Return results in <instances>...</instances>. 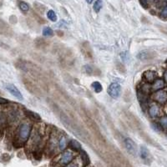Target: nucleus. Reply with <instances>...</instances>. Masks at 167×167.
Returning a JSON list of instances; mask_svg holds the SVG:
<instances>
[{
	"mask_svg": "<svg viewBox=\"0 0 167 167\" xmlns=\"http://www.w3.org/2000/svg\"><path fill=\"white\" fill-rule=\"evenodd\" d=\"M48 104H49V107L52 110V111L55 114L57 117H59L60 121L62 123V125L66 128L69 131L74 134V136L78 137L80 140H82L84 142L89 144L90 140V136H89L88 132L84 129L82 128V126H80L77 122L74 120L73 119L70 118L69 115H67L65 112L62 110L57 105L56 103L53 102L51 100L48 99Z\"/></svg>",
	"mask_w": 167,
	"mask_h": 167,
	"instance_id": "f257e3e1",
	"label": "nucleus"
},
{
	"mask_svg": "<svg viewBox=\"0 0 167 167\" xmlns=\"http://www.w3.org/2000/svg\"><path fill=\"white\" fill-rule=\"evenodd\" d=\"M75 157H76V154L74 153V151L70 150H64L63 153L60 154L59 156H57L53 160L52 165L54 167L66 166Z\"/></svg>",
	"mask_w": 167,
	"mask_h": 167,
	"instance_id": "f03ea898",
	"label": "nucleus"
},
{
	"mask_svg": "<svg viewBox=\"0 0 167 167\" xmlns=\"http://www.w3.org/2000/svg\"><path fill=\"white\" fill-rule=\"evenodd\" d=\"M32 131V125L30 123H23L19 125L18 130V138L15 140L18 142V146H22L28 141Z\"/></svg>",
	"mask_w": 167,
	"mask_h": 167,
	"instance_id": "7ed1b4c3",
	"label": "nucleus"
},
{
	"mask_svg": "<svg viewBox=\"0 0 167 167\" xmlns=\"http://www.w3.org/2000/svg\"><path fill=\"white\" fill-rule=\"evenodd\" d=\"M16 67L18 70H22L25 73L31 74L34 76H36V75L38 76L39 74V71H40V69L38 68L37 65H35L34 64L28 62V61H25L23 59L18 60V62L16 63Z\"/></svg>",
	"mask_w": 167,
	"mask_h": 167,
	"instance_id": "20e7f679",
	"label": "nucleus"
},
{
	"mask_svg": "<svg viewBox=\"0 0 167 167\" xmlns=\"http://www.w3.org/2000/svg\"><path fill=\"white\" fill-rule=\"evenodd\" d=\"M23 83H24L25 88L28 90L29 93H31L32 94H34L35 96L41 97L42 91L40 90V89L32 80H30L28 78H26V77H24L23 78Z\"/></svg>",
	"mask_w": 167,
	"mask_h": 167,
	"instance_id": "39448f33",
	"label": "nucleus"
},
{
	"mask_svg": "<svg viewBox=\"0 0 167 167\" xmlns=\"http://www.w3.org/2000/svg\"><path fill=\"white\" fill-rule=\"evenodd\" d=\"M107 93L113 99H118L121 94V86L118 83H112L109 85Z\"/></svg>",
	"mask_w": 167,
	"mask_h": 167,
	"instance_id": "423d86ee",
	"label": "nucleus"
},
{
	"mask_svg": "<svg viewBox=\"0 0 167 167\" xmlns=\"http://www.w3.org/2000/svg\"><path fill=\"white\" fill-rule=\"evenodd\" d=\"M124 144H125V149L129 152L130 155L132 156H136V154L138 152V147L136 142L130 138H125L124 140Z\"/></svg>",
	"mask_w": 167,
	"mask_h": 167,
	"instance_id": "0eeeda50",
	"label": "nucleus"
},
{
	"mask_svg": "<svg viewBox=\"0 0 167 167\" xmlns=\"http://www.w3.org/2000/svg\"><path fill=\"white\" fill-rule=\"evenodd\" d=\"M4 88H5V90L7 91H8L13 96L17 98L18 100H23V99H24L23 95L21 94L20 91L18 90V89L14 84H4Z\"/></svg>",
	"mask_w": 167,
	"mask_h": 167,
	"instance_id": "6e6552de",
	"label": "nucleus"
},
{
	"mask_svg": "<svg viewBox=\"0 0 167 167\" xmlns=\"http://www.w3.org/2000/svg\"><path fill=\"white\" fill-rule=\"evenodd\" d=\"M80 49H81V52L83 54V55L86 59H92L93 58V51H92L91 46L89 42H84L80 46Z\"/></svg>",
	"mask_w": 167,
	"mask_h": 167,
	"instance_id": "1a4fd4ad",
	"label": "nucleus"
},
{
	"mask_svg": "<svg viewBox=\"0 0 167 167\" xmlns=\"http://www.w3.org/2000/svg\"><path fill=\"white\" fill-rule=\"evenodd\" d=\"M156 56V53L150 51V50H143L137 54V58L139 60H150V59H154Z\"/></svg>",
	"mask_w": 167,
	"mask_h": 167,
	"instance_id": "9d476101",
	"label": "nucleus"
},
{
	"mask_svg": "<svg viewBox=\"0 0 167 167\" xmlns=\"http://www.w3.org/2000/svg\"><path fill=\"white\" fill-rule=\"evenodd\" d=\"M153 100L160 104H165L167 101V93L164 90L156 91L153 94Z\"/></svg>",
	"mask_w": 167,
	"mask_h": 167,
	"instance_id": "9b49d317",
	"label": "nucleus"
},
{
	"mask_svg": "<svg viewBox=\"0 0 167 167\" xmlns=\"http://www.w3.org/2000/svg\"><path fill=\"white\" fill-rule=\"evenodd\" d=\"M83 70L84 73L86 74L87 75H100V71L99 69L95 68V67L92 66V65H90V64H86V65H84L83 66Z\"/></svg>",
	"mask_w": 167,
	"mask_h": 167,
	"instance_id": "f8f14e48",
	"label": "nucleus"
},
{
	"mask_svg": "<svg viewBox=\"0 0 167 167\" xmlns=\"http://www.w3.org/2000/svg\"><path fill=\"white\" fill-rule=\"evenodd\" d=\"M34 45L37 49L44 50V49L49 48V42L47 39H44V38H38L34 40Z\"/></svg>",
	"mask_w": 167,
	"mask_h": 167,
	"instance_id": "ddd939ff",
	"label": "nucleus"
},
{
	"mask_svg": "<svg viewBox=\"0 0 167 167\" xmlns=\"http://www.w3.org/2000/svg\"><path fill=\"white\" fill-rule=\"evenodd\" d=\"M140 157L146 163L151 161V155H150L149 150L145 147V146H140V150H139Z\"/></svg>",
	"mask_w": 167,
	"mask_h": 167,
	"instance_id": "4468645a",
	"label": "nucleus"
},
{
	"mask_svg": "<svg viewBox=\"0 0 167 167\" xmlns=\"http://www.w3.org/2000/svg\"><path fill=\"white\" fill-rule=\"evenodd\" d=\"M25 114L26 116H28V119H29L30 120H33V121H35V122H40L42 120L41 116L38 115V113L32 111V110H27V109H25Z\"/></svg>",
	"mask_w": 167,
	"mask_h": 167,
	"instance_id": "2eb2a0df",
	"label": "nucleus"
},
{
	"mask_svg": "<svg viewBox=\"0 0 167 167\" xmlns=\"http://www.w3.org/2000/svg\"><path fill=\"white\" fill-rule=\"evenodd\" d=\"M144 78L147 83H153L154 81L156 80V73L151 70L146 71L144 73Z\"/></svg>",
	"mask_w": 167,
	"mask_h": 167,
	"instance_id": "dca6fc26",
	"label": "nucleus"
},
{
	"mask_svg": "<svg viewBox=\"0 0 167 167\" xmlns=\"http://www.w3.org/2000/svg\"><path fill=\"white\" fill-rule=\"evenodd\" d=\"M165 87V82L161 79H156L153 82V84L151 86V90L155 91L161 90V89Z\"/></svg>",
	"mask_w": 167,
	"mask_h": 167,
	"instance_id": "f3484780",
	"label": "nucleus"
},
{
	"mask_svg": "<svg viewBox=\"0 0 167 167\" xmlns=\"http://www.w3.org/2000/svg\"><path fill=\"white\" fill-rule=\"evenodd\" d=\"M137 98H138V100L141 105H144L145 104H146L148 102V94L144 93L139 89L137 90Z\"/></svg>",
	"mask_w": 167,
	"mask_h": 167,
	"instance_id": "a211bd4d",
	"label": "nucleus"
},
{
	"mask_svg": "<svg viewBox=\"0 0 167 167\" xmlns=\"http://www.w3.org/2000/svg\"><path fill=\"white\" fill-rule=\"evenodd\" d=\"M69 146H70L71 150H73V151H80V150H82L81 144L76 139H71L70 141Z\"/></svg>",
	"mask_w": 167,
	"mask_h": 167,
	"instance_id": "6ab92c4d",
	"label": "nucleus"
},
{
	"mask_svg": "<svg viewBox=\"0 0 167 167\" xmlns=\"http://www.w3.org/2000/svg\"><path fill=\"white\" fill-rule=\"evenodd\" d=\"M80 159L82 160V161H83L84 166H87L88 165H90V157H89L87 152H86L85 150H80Z\"/></svg>",
	"mask_w": 167,
	"mask_h": 167,
	"instance_id": "aec40b11",
	"label": "nucleus"
},
{
	"mask_svg": "<svg viewBox=\"0 0 167 167\" xmlns=\"http://www.w3.org/2000/svg\"><path fill=\"white\" fill-rule=\"evenodd\" d=\"M160 114V109L156 104H152L149 108V115L152 118H156Z\"/></svg>",
	"mask_w": 167,
	"mask_h": 167,
	"instance_id": "412c9836",
	"label": "nucleus"
},
{
	"mask_svg": "<svg viewBox=\"0 0 167 167\" xmlns=\"http://www.w3.org/2000/svg\"><path fill=\"white\" fill-rule=\"evenodd\" d=\"M84 166V164L80 157H75L69 165H67L65 167H82Z\"/></svg>",
	"mask_w": 167,
	"mask_h": 167,
	"instance_id": "4be33fe9",
	"label": "nucleus"
},
{
	"mask_svg": "<svg viewBox=\"0 0 167 167\" xmlns=\"http://www.w3.org/2000/svg\"><path fill=\"white\" fill-rule=\"evenodd\" d=\"M34 9L36 10V13H38V14H43L46 10V6L42 4L41 3H38V2H34Z\"/></svg>",
	"mask_w": 167,
	"mask_h": 167,
	"instance_id": "5701e85b",
	"label": "nucleus"
},
{
	"mask_svg": "<svg viewBox=\"0 0 167 167\" xmlns=\"http://www.w3.org/2000/svg\"><path fill=\"white\" fill-rule=\"evenodd\" d=\"M68 146V139L66 136H63L59 139V147L60 150H64Z\"/></svg>",
	"mask_w": 167,
	"mask_h": 167,
	"instance_id": "b1692460",
	"label": "nucleus"
},
{
	"mask_svg": "<svg viewBox=\"0 0 167 167\" xmlns=\"http://www.w3.org/2000/svg\"><path fill=\"white\" fill-rule=\"evenodd\" d=\"M91 87L94 90L95 93H100L102 90H103L102 84L100 82H98V81H94V82L91 84Z\"/></svg>",
	"mask_w": 167,
	"mask_h": 167,
	"instance_id": "393cba45",
	"label": "nucleus"
},
{
	"mask_svg": "<svg viewBox=\"0 0 167 167\" xmlns=\"http://www.w3.org/2000/svg\"><path fill=\"white\" fill-rule=\"evenodd\" d=\"M18 7H19V9L23 13H27L29 10V5L26 2H24V1L18 2Z\"/></svg>",
	"mask_w": 167,
	"mask_h": 167,
	"instance_id": "a878e982",
	"label": "nucleus"
},
{
	"mask_svg": "<svg viewBox=\"0 0 167 167\" xmlns=\"http://www.w3.org/2000/svg\"><path fill=\"white\" fill-rule=\"evenodd\" d=\"M103 7V2L100 0H98L96 2H94V5H93V8L95 13H99L100 9Z\"/></svg>",
	"mask_w": 167,
	"mask_h": 167,
	"instance_id": "bb28decb",
	"label": "nucleus"
},
{
	"mask_svg": "<svg viewBox=\"0 0 167 167\" xmlns=\"http://www.w3.org/2000/svg\"><path fill=\"white\" fill-rule=\"evenodd\" d=\"M43 35L45 37H51L54 35V31L52 28L49 27H44L43 28Z\"/></svg>",
	"mask_w": 167,
	"mask_h": 167,
	"instance_id": "cd10ccee",
	"label": "nucleus"
},
{
	"mask_svg": "<svg viewBox=\"0 0 167 167\" xmlns=\"http://www.w3.org/2000/svg\"><path fill=\"white\" fill-rule=\"evenodd\" d=\"M47 17L49 20H51L52 22H55L57 21V15H56L55 12L54 10H49L47 13Z\"/></svg>",
	"mask_w": 167,
	"mask_h": 167,
	"instance_id": "c85d7f7f",
	"label": "nucleus"
},
{
	"mask_svg": "<svg viewBox=\"0 0 167 167\" xmlns=\"http://www.w3.org/2000/svg\"><path fill=\"white\" fill-rule=\"evenodd\" d=\"M150 126H151V128H152L155 131H156V132H161V131L163 130V128L160 126V124L156 123V122L151 123V124H150Z\"/></svg>",
	"mask_w": 167,
	"mask_h": 167,
	"instance_id": "c756f323",
	"label": "nucleus"
},
{
	"mask_svg": "<svg viewBox=\"0 0 167 167\" xmlns=\"http://www.w3.org/2000/svg\"><path fill=\"white\" fill-rule=\"evenodd\" d=\"M32 14H33V16H34V18L35 19H36V21H37V22H38L39 24H45L46 23L45 19H44L43 18H41L40 16H38V14H37L36 12H34V11H32Z\"/></svg>",
	"mask_w": 167,
	"mask_h": 167,
	"instance_id": "7c9ffc66",
	"label": "nucleus"
},
{
	"mask_svg": "<svg viewBox=\"0 0 167 167\" xmlns=\"http://www.w3.org/2000/svg\"><path fill=\"white\" fill-rule=\"evenodd\" d=\"M116 69L122 74H125L126 73V70H125V65L123 64H121V63H117L116 64Z\"/></svg>",
	"mask_w": 167,
	"mask_h": 167,
	"instance_id": "2f4dec72",
	"label": "nucleus"
},
{
	"mask_svg": "<svg viewBox=\"0 0 167 167\" xmlns=\"http://www.w3.org/2000/svg\"><path fill=\"white\" fill-rule=\"evenodd\" d=\"M160 125L162 128L167 129V116H163L160 118Z\"/></svg>",
	"mask_w": 167,
	"mask_h": 167,
	"instance_id": "473e14b6",
	"label": "nucleus"
},
{
	"mask_svg": "<svg viewBox=\"0 0 167 167\" xmlns=\"http://www.w3.org/2000/svg\"><path fill=\"white\" fill-rule=\"evenodd\" d=\"M160 17L163 18H167V4L164 6L163 9L160 12Z\"/></svg>",
	"mask_w": 167,
	"mask_h": 167,
	"instance_id": "72a5a7b5",
	"label": "nucleus"
},
{
	"mask_svg": "<svg viewBox=\"0 0 167 167\" xmlns=\"http://www.w3.org/2000/svg\"><path fill=\"white\" fill-rule=\"evenodd\" d=\"M139 4H141L144 8H148V2L147 1H139Z\"/></svg>",
	"mask_w": 167,
	"mask_h": 167,
	"instance_id": "f704fd0d",
	"label": "nucleus"
},
{
	"mask_svg": "<svg viewBox=\"0 0 167 167\" xmlns=\"http://www.w3.org/2000/svg\"><path fill=\"white\" fill-rule=\"evenodd\" d=\"M8 100H6V99H4V98L0 97V104H8Z\"/></svg>",
	"mask_w": 167,
	"mask_h": 167,
	"instance_id": "c9c22d12",
	"label": "nucleus"
},
{
	"mask_svg": "<svg viewBox=\"0 0 167 167\" xmlns=\"http://www.w3.org/2000/svg\"><path fill=\"white\" fill-rule=\"evenodd\" d=\"M164 79H165V81L167 83V70L165 71V73H164Z\"/></svg>",
	"mask_w": 167,
	"mask_h": 167,
	"instance_id": "e433bc0d",
	"label": "nucleus"
},
{
	"mask_svg": "<svg viewBox=\"0 0 167 167\" xmlns=\"http://www.w3.org/2000/svg\"><path fill=\"white\" fill-rule=\"evenodd\" d=\"M57 34L61 37V36H63V32L62 31H57Z\"/></svg>",
	"mask_w": 167,
	"mask_h": 167,
	"instance_id": "4c0bfd02",
	"label": "nucleus"
},
{
	"mask_svg": "<svg viewBox=\"0 0 167 167\" xmlns=\"http://www.w3.org/2000/svg\"><path fill=\"white\" fill-rule=\"evenodd\" d=\"M85 167H92V166H85Z\"/></svg>",
	"mask_w": 167,
	"mask_h": 167,
	"instance_id": "58836bf2",
	"label": "nucleus"
},
{
	"mask_svg": "<svg viewBox=\"0 0 167 167\" xmlns=\"http://www.w3.org/2000/svg\"><path fill=\"white\" fill-rule=\"evenodd\" d=\"M166 110H167V105H166Z\"/></svg>",
	"mask_w": 167,
	"mask_h": 167,
	"instance_id": "ea45409f",
	"label": "nucleus"
},
{
	"mask_svg": "<svg viewBox=\"0 0 167 167\" xmlns=\"http://www.w3.org/2000/svg\"><path fill=\"white\" fill-rule=\"evenodd\" d=\"M42 167H45V166H42Z\"/></svg>",
	"mask_w": 167,
	"mask_h": 167,
	"instance_id": "a19ab883",
	"label": "nucleus"
},
{
	"mask_svg": "<svg viewBox=\"0 0 167 167\" xmlns=\"http://www.w3.org/2000/svg\"><path fill=\"white\" fill-rule=\"evenodd\" d=\"M166 63H167V59H166Z\"/></svg>",
	"mask_w": 167,
	"mask_h": 167,
	"instance_id": "79ce46f5",
	"label": "nucleus"
},
{
	"mask_svg": "<svg viewBox=\"0 0 167 167\" xmlns=\"http://www.w3.org/2000/svg\"><path fill=\"white\" fill-rule=\"evenodd\" d=\"M166 136H167V135H166Z\"/></svg>",
	"mask_w": 167,
	"mask_h": 167,
	"instance_id": "37998d69",
	"label": "nucleus"
}]
</instances>
